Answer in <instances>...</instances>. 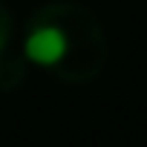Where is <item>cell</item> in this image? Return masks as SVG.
Here are the masks:
<instances>
[{
    "instance_id": "obj_2",
    "label": "cell",
    "mask_w": 147,
    "mask_h": 147,
    "mask_svg": "<svg viewBox=\"0 0 147 147\" xmlns=\"http://www.w3.org/2000/svg\"><path fill=\"white\" fill-rule=\"evenodd\" d=\"M26 75H29V66L23 58L9 55V49L0 52V92H12V90L23 87Z\"/></svg>"
},
{
    "instance_id": "obj_3",
    "label": "cell",
    "mask_w": 147,
    "mask_h": 147,
    "mask_svg": "<svg viewBox=\"0 0 147 147\" xmlns=\"http://www.w3.org/2000/svg\"><path fill=\"white\" fill-rule=\"evenodd\" d=\"M15 35V20H12V9L0 0V52H6Z\"/></svg>"
},
{
    "instance_id": "obj_1",
    "label": "cell",
    "mask_w": 147,
    "mask_h": 147,
    "mask_svg": "<svg viewBox=\"0 0 147 147\" xmlns=\"http://www.w3.org/2000/svg\"><path fill=\"white\" fill-rule=\"evenodd\" d=\"M26 61L61 84H92L110 58V43L98 15L75 0H52L32 12L23 43Z\"/></svg>"
}]
</instances>
